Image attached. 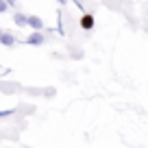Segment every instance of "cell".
Listing matches in <instances>:
<instances>
[{"label":"cell","instance_id":"1","mask_svg":"<svg viewBox=\"0 0 148 148\" xmlns=\"http://www.w3.org/2000/svg\"><path fill=\"white\" fill-rule=\"evenodd\" d=\"M79 26L83 28V31H92L94 26H96V20H94V13H83L79 20Z\"/></svg>","mask_w":148,"mask_h":148},{"label":"cell","instance_id":"2","mask_svg":"<svg viewBox=\"0 0 148 148\" xmlns=\"http://www.w3.org/2000/svg\"><path fill=\"white\" fill-rule=\"evenodd\" d=\"M44 42H46L44 33H31V35L24 39V44H28V46H42Z\"/></svg>","mask_w":148,"mask_h":148},{"label":"cell","instance_id":"3","mask_svg":"<svg viewBox=\"0 0 148 148\" xmlns=\"http://www.w3.org/2000/svg\"><path fill=\"white\" fill-rule=\"evenodd\" d=\"M28 26L33 28V33H42L44 31V20L39 15H28Z\"/></svg>","mask_w":148,"mask_h":148},{"label":"cell","instance_id":"4","mask_svg":"<svg viewBox=\"0 0 148 148\" xmlns=\"http://www.w3.org/2000/svg\"><path fill=\"white\" fill-rule=\"evenodd\" d=\"M13 22H15V26L24 28V26H28V15L22 13V11H15L13 13Z\"/></svg>","mask_w":148,"mask_h":148},{"label":"cell","instance_id":"5","mask_svg":"<svg viewBox=\"0 0 148 148\" xmlns=\"http://www.w3.org/2000/svg\"><path fill=\"white\" fill-rule=\"evenodd\" d=\"M15 42H18V39H15V35L13 33H2V37H0V44H2V46H15Z\"/></svg>","mask_w":148,"mask_h":148},{"label":"cell","instance_id":"6","mask_svg":"<svg viewBox=\"0 0 148 148\" xmlns=\"http://www.w3.org/2000/svg\"><path fill=\"white\" fill-rule=\"evenodd\" d=\"M7 9H9V2L0 0V13H7Z\"/></svg>","mask_w":148,"mask_h":148},{"label":"cell","instance_id":"7","mask_svg":"<svg viewBox=\"0 0 148 148\" xmlns=\"http://www.w3.org/2000/svg\"><path fill=\"white\" fill-rule=\"evenodd\" d=\"M13 116V109H7V111H0V118H9Z\"/></svg>","mask_w":148,"mask_h":148},{"label":"cell","instance_id":"8","mask_svg":"<svg viewBox=\"0 0 148 148\" xmlns=\"http://www.w3.org/2000/svg\"><path fill=\"white\" fill-rule=\"evenodd\" d=\"M44 94H46V96H55V87H48V89H44Z\"/></svg>","mask_w":148,"mask_h":148},{"label":"cell","instance_id":"9","mask_svg":"<svg viewBox=\"0 0 148 148\" xmlns=\"http://www.w3.org/2000/svg\"><path fill=\"white\" fill-rule=\"evenodd\" d=\"M2 33H5V31H2V28H0V37H2Z\"/></svg>","mask_w":148,"mask_h":148},{"label":"cell","instance_id":"10","mask_svg":"<svg viewBox=\"0 0 148 148\" xmlns=\"http://www.w3.org/2000/svg\"><path fill=\"white\" fill-rule=\"evenodd\" d=\"M0 92H2V85H0Z\"/></svg>","mask_w":148,"mask_h":148}]
</instances>
